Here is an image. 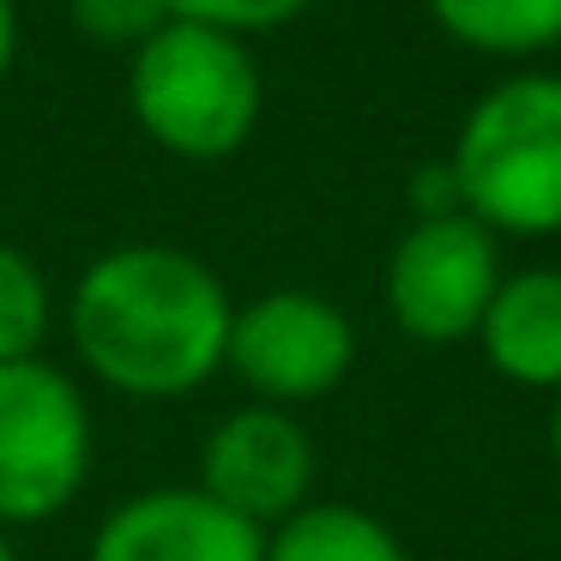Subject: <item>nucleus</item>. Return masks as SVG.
<instances>
[{
	"instance_id": "f257e3e1",
	"label": "nucleus",
	"mask_w": 561,
	"mask_h": 561,
	"mask_svg": "<svg viewBox=\"0 0 561 561\" xmlns=\"http://www.w3.org/2000/svg\"><path fill=\"white\" fill-rule=\"evenodd\" d=\"M230 296L206 260L163 242L103 254L73 290V344L98 380L134 399H175L224 368Z\"/></svg>"
},
{
	"instance_id": "f03ea898",
	"label": "nucleus",
	"mask_w": 561,
	"mask_h": 561,
	"mask_svg": "<svg viewBox=\"0 0 561 561\" xmlns=\"http://www.w3.org/2000/svg\"><path fill=\"white\" fill-rule=\"evenodd\" d=\"M459 199L489 236L561 230V79L519 73L495 85L459 127L453 146Z\"/></svg>"
},
{
	"instance_id": "7ed1b4c3",
	"label": "nucleus",
	"mask_w": 561,
	"mask_h": 561,
	"mask_svg": "<svg viewBox=\"0 0 561 561\" xmlns=\"http://www.w3.org/2000/svg\"><path fill=\"white\" fill-rule=\"evenodd\" d=\"M127 103L163 151L218 163L260 122L254 55L230 31L170 19L158 37L139 43L134 73H127Z\"/></svg>"
},
{
	"instance_id": "20e7f679",
	"label": "nucleus",
	"mask_w": 561,
	"mask_h": 561,
	"mask_svg": "<svg viewBox=\"0 0 561 561\" xmlns=\"http://www.w3.org/2000/svg\"><path fill=\"white\" fill-rule=\"evenodd\" d=\"M91 471V411L49 363H0V525H37Z\"/></svg>"
},
{
	"instance_id": "39448f33",
	"label": "nucleus",
	"mask_w": 561,
	"mask_h": 561,
	"mask_svg": "<svg viewBox=\"0 0 561 561\" xmlns=\"http://www.w3.org/2000/svg\"><path fill=\"white\" fill-rule=\"evenodd\" d=\"M495 290H501L495 236L471 211L416 218L387 260V308L423 344H453L465 332H477Z\"/></svg>"
},
{
	"instance_id": "423d86ee",
	"label": "nucleus",
	"mask_w": 561,
	"mask_h": 561,
	"mask_svg": "<svg viewBox=\"0 0 561 561\" xmlns=\"http://www.w3.org/2000/svg\"><path fill=\"white\" fill-rule=\"evenodd\" d=\"M356 332L327 296L314 290H272L236 308L224 363L272 404H302L332 392L351 375Z\"/></svg>"
},
{
	"instance_id": "0eeeda50",
	"label": "nucleus",
	"mask_w": 561,
	"mask_h": 561,
	"mask_svg": "<svg viewBox=\"0 0 561 561\" xmlns=\"http://www.w3.org/2000/svg\"><path fill=\"white\" fill-rule=\"evenodd\" d=\"M308 483H314V440L278 404H248L224 416L199 459V489L248 525H284L308 501Z\"/></svg>"
},
{
	"instance_id": "6e6552de",
	"label": "nucleus",
	"mask_w": 561,
	"mask_h": 561,
	"mask_svg": "<svg viewBox=\"0 0 561 561\" xmlns=\"http://www.w3.org/2000/svg\"><path fill=\"white\" fill-rule=\"evenodd\" d=\"M91 561H266V531L206 489H146L103 519Z\"/></svg>"
},
{
	"instance_id": "1a4fd4ad",
	"label": "nucleus",
	"mask_w": 561,
	"mask_h": 561,
	"mask_svg": "<svg viewBox=\"0 0 561 561\" xmlns=\"http://www.w3.org/2000/svg\"><path fill=\"white\" fill-rule=\"evenodd\" d=\"M477 332H483V356L507 380L561 392V272L501 278Z\"/></svg>"
},
{
	"instance_id": "9d476101",
	"label": "nucleus",
	"mask_w": 561,
	"mask_h": 561,
	"mask_svg": "<svg viewBox=\"0 0 561 561\" xmlns=\"http://www.w3.org/2000/svg\"><path fill=\"white\" fill-rule=\"evenodd\" d=\"M266 561H404V549L375 513L320 501V507H296L266 537Z\"/></svg>"
},
{
	"instance_id": "9b49d317",
	"label": "nucleus",
	"mask_w": 561,
	"mask_h": 561,
	"mask_svg": "<svg viewBox=\"0 0 561 561\" xmlns=\"http://www.w3.org/2000/svg\"><path fill=\"white\" fill-rule=\"evenodd\" d=\"M428 13L483 55H537L561 43V0H428Z\"/></svg>"
},
{
	"instance_id": "f8f14e48",
	"label": "nucleus",
	"mask_w": 561,
	"mask_h": 561,
	"mask_svg": "<svg viewBox=\"0 0 561 561\" xmlns=\"http://www.w3.org/2000/svg\"><path fill=\"white\" fill-rule=\"evenodd\" d=\"M49 332V284L19 248L0 242V363H31Z\"/></svg>"
},
{
	"instance_id": "ddd939ff",
	"label": "nucleus",
	"mask_w": 561,
	"mask_h": 561,
	"mask_svg": "<svg viewBox=\"0 0 561 561\" xmlns=\"http://www.w3.org/2000/svg\"><path fill=\"white\" fill-rule=\"evenodd\" d=\"M67 13H73V25L85 31V37L98 43H146L158 37L163 25H170V0H67Z\"/></svg>"
},
{
	"instance_id": "4468645a",
	"label": "nucleus",
	"mask_w": 561,
	"mask_h": 561,
	"mask_svg": "<svg viewBox=\"0 0 561 561\" xmlns=\"http://www.w3.org/2000/svg\"><path fill=\"white\" fill-rule=\"evenodd\" d=\"M308 0H170V13L187 19V25H211L230 31V37H248V31H272L284 19H296Z\"/></svg>"
},
{
	"instance_id": "2eb2a0df",
	"label": "nucleus",
	"mask_w": 561,
	"mask_h": 561,
	"mask_svg": "<svg viewBox=\"0 0 561 561\" xmlns=\"http://www.w3.org/2000/svg\"><path fill=\"white\" fill-rule=\"evenodd\" d=\"M411 211L416 218H453V211H465L453 163H423V170L411 175Z\"/></svg>"
},
{
	"instance_id": "dca6fc26",
	"label": "nucleus",
	"mask_w": 561,
	"mask_h": 561,
	"mask_svg": "<svg viewBox=\"0 0 561 561\" xmlns=\"http://www.w3.org/2000/svg\"><path fill=\"white\" fill-rule=\"evenodd\" d=\"M13 49H19V13H13V0H0V79L13 67Z\"/></svg>"
},
{
	"instance_id": "f3484780",
	"label": "nucleus",
	"mask_w": 561,
	"mask_h": 561,
	"mask_svg": "<svg viewBox=\"0 0 561 561\" xmlns=\"http://www.w3.org/2000/svg\"><path fill=\"white\" fill-rule=\"evenodd\" d=\"M549 447H556V465H561V399H556V416H549Z\"/></svg>"
},
{
	"instance_id": "a211bd4d",
	"label": "nucleus",
	"mask_w": 561,
	"mask_h": 561,
	"mask_svg": "<svg viewBox=\"0 0 561 561\" xmlns=\"http://www.w3.org/2000/svg\"><path fill=\"white\" fill-rule=\"evenodd\" d=\"M0 561H13V549H7V537H0Z\"/></svg>"
}]
</instances>
